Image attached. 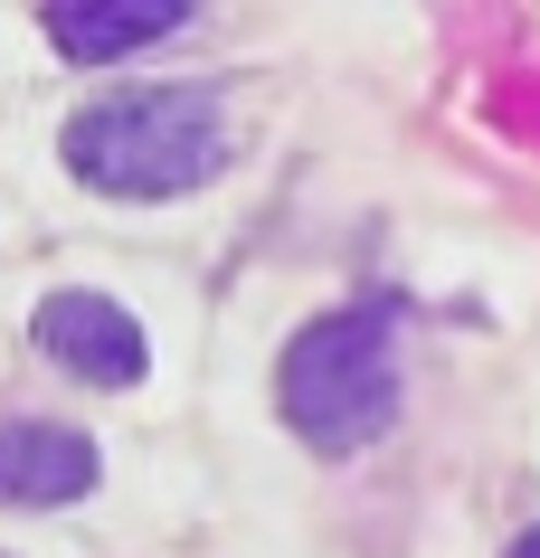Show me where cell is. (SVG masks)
Masks as SVG:
<instances>
[{"instance_id": "6da1fadb", "label": "cell", "mask_w": 540, "mask_h": 558, "mask_svg": "<svg viewBox=\"0 0 540 558\" xmlns=\"http://www.w3.org/2000/svg\"><path fill=\"white\" fill-rule=\"evenodd\" d=\"M228 161V105L209 86H133L67 123V171L105 199H180Z\"/></svg>"}, {"instance_id": "7a4b0ae2", "label": "cell", "mask_w": 540, "mask_h": 558, "mask_svg": "<svg viewBox=\"0 0 540 558\" xmlns=\"http://www.w3.org/2000/svg\"><path fill=\"white\" fill-rule=\"evenodd\" d=\"M275 398H285V426L313 454L370 445L398 416V331H389V313H323L313 331H295L285 369H275Z\"/></svg>"}, {"instance_id": "3957f363", "label": "cell", "mask_w": 540, "mask_h": 558, "mask_svg": "<svg viewBox=\"0 0 540 558\" xmlns=\"http://www.w3.org/2000/svg\"><path fill=\"white\" fill-rule=\"evenodd\" d=\"M29 331H38V351L58 360L67 379H86V388H133V379H143V360H152L143 323H133L115 294H86V284L48 294Z\"/></svg>"}, {"instance_id": "277c9868", "label": "cell", "mask_w": 540, "mask_h": 558, "mask_svg": "<svg viewBox=\"0 0 540 558\" xmlns=\"http://www.w3.org/2000/svg\"><path fill=\"white\" fill-rule=\"evenodd\" d=\"M86 493H95V445L76 426H48V416L0 426V501L58 511V501H86Z\"/></svg>"}, {"instance_id": "5b68a950", "label": "cell", "mask_w": 540, "mask_h": 558, "mask_svg": "<svg viewBox=\"0 0 540 558\" xmlns=\"http://www.w3.org/2000/svg\"><path fill=\"white\" fill-rule=\"evenodd\" d=\"M171 29H190V0H58L48 10V38L76 66L133 58V48H152V38H171Z\"/></svg>"}, {"instance_id": "8992f818", "label": "cell", "mask_w": 540, "mask_h": 558, "mask_svg": "<svg viewBox=\"0 0 540 558\" xmlns=\"http://www.w3.org/2000/svg\"><path fill=\"white\" fill-rule=\"evenodd\" d=\"M512 558H540V530H521V539H512Z\"/></svg>"}]
</instances>
